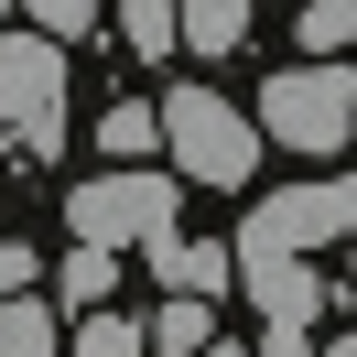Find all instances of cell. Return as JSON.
<instances>
[{"mask_svg":"<svg viewBox=\"0 0 357 357\" xmlns=\"http://www.w3.org/2000/svg\"><path fill=\"white\" fill-rule=\"evenodd\" d=\"M0 11H22L44 44H87L98 33V0H0Z\"/></svg>","mask_w":357,"mask_h":357,"instance_id":"8fae6325","label":"cell"},{"mask_svg":"<svg viewBox=\"0 0 357 357\" xmlns=\"http://www.w3.org/2000/svg\"><path fill=\"white\" fill-rule=\"evenodd\" d=\"M141 347H162V357H206V347H217V303H162L152 325H141Z\"/></svg>","mask_w":357,"mask_h":357,"instance_id":"9c48e42d","label":"cell"},{"mask_svg":"<svg viewBox=\"0 0 357 357\" xmlns=\"http://www.w3.org/2000/svg\"><path fill=\"white\" fill-rule=\"evenodd\" d=\"M260 357H314V335H292V325H260Z\"/></svg>","mask_w":357,"mask_h":357,"instance_id":"ac0fdd59","label":"cell"},{"mask_svg":"<svg viewBox=\"0 0 357 357\" xmlns=\"http://www.w3.org/2000/svg\"><path fill=\"white\" fill-rule=\"evenodd\" d=\"M119 44H130L141 66H162V54H174V0H119Z\"/></svg>","mask_w":357,"mask_h":357,"instance_id":"7c38bea8","label":"cell"},{"mask_svg":"<svg viewBox=\"0 0 357 357\" xmlns=\"http://www.w3.org/2000/svg\"><path fill=\"white\" fill-rule=\"evenodd\" d=\"M98 152H119V174H130V162L152 152V109H141V98H119V109L98 119Z\"/></svg>","mask_w":357,"mask_h":357,"instance_id":"9a60e30c","label":"cell"},{"mask_svg":"<svg viewBox=\"0 0 357 357\" xmlns=\"http://www.w3.org/2000/svg\"><path fill=\"white\" fill-rule=\"evenodd\" d=\"M227 282H249L260 325H292V335H314V314H325V282H314V260H271V249H227Z\"/></svg>","mask_w":357,"mask_h":357,"instance_id":"8992f818","label":"cell"},{"mask_svg":"<svg viewBox=\"0 0 357 357\" xmlns=\"http://www.w3.org/2000/svg\"><path fill=\"white\" fill-rule=\"evenodd\" d=\"M152 282L174 292V303H217L227 292V249L217 238H152Z\"/></svg>","mask_w":357,"mask_h":357,"instance_id":"52a82bcc","label":"cell"},{"mask_svg":"<svg viewBox=\"0 0 357 357\" xmlns=\"http://www.w3.org/2000/svg\"><path fill=\"white\" fill-rule=\"evenodd\" d=\"M0 357H54V303L44 292H11L0 303Z\"/></svg>","mask_w":357,"mask_h":357,"instance_id":"30bf717a","label":"cell"},{"mask_svg":"<svg viewBox=\"0 0 357 357\" xmlns=\"http://www.w3.org/2000/svg\"><path fill=\"white\" fill-rule=\"evenodd\" d=\"M54 282H66V303H109V292H119V260H109V249H66V271H54Z\"/></svg>","mask_w":357,"mask_h":357,"instance_id":"5bb4252c","label":"cell"},{"mask_svg":"<svg viewBox=\"0 0 357 357\" xmlns=\"http://www.w3.org/2000/svg\"><path fill=\"white\" fill-rule=\"evenodd\" d=\"M152 141L174 152L184 184H249V162H260V130H249V109H227L217 87H174L152 109Z\"/></svg>","mask_w":357,"mask_h":357,"instance_id":"6da1fadb","label":"cell"},{"mask_svg":"<svg viewBox=\"0 0 357 357\" xmlns=\"http://www.w3.org/2000/svg\"><path fill=\"white\" fill-rule=\"evenodd\" d=\"M347 130H357V76H347V66H282V76L260 87V141H282V152L335 162Z\"/></svg>","mask_w":357,"mask_h":357,"instance_id":"3957f363","label":"cell"},{"mask_svg":"<svg viewBox=\"0 0 357 357\" xmlns=\"http://www.w3.org/2000/svg\"><path fill=\"white\" fill-rule=\"evenodd\" d=\"M0 130L22 141V152H54L66 141V44L0 33Z\"/></svg>","mask_w":357,"mask_h":357,"instance_id":"277c9868","label":"cell"},{"mask_svg":"<svg viewBox=\"0 0 357 357\" xmlns=\"http://www.w3.org/2000/svg\"><path fill=\"white\" fill-rule=\"evenodd\" d=\"M206 357H249V347H206Z\"/></svg>","mask_w":357,"mask_h":357,"instance_id":"d6986e66","label":"cell"},{"mask_svg":"<svg viewBox=\"0 0 357 357\" xmlns=\"http://www.w3.org/2000/svg\"><path fill=\"white\" fill-rule=\"evenodd\" d=\"M357 44V0H303V54L325 66V54H347Z\"/></svg>","mask_w":357,"mask_h":357,"instance_id":"4fadbf2b","label":"cell"},{"mask_svg":"<svg viewBox=\"0 0 357 357\" xmlns=\"http://www.w3.org/2000/svg\"><path fill=\"white\" fill-rule=\"evenodd\" d=\"M66 238L76 249H109V260L174 238V174H141V162H130V174H87L66 195Z\"/></svg>","mask_w":357,"mask_h":357,"instance_id":"7a4b0ae2","label":"cell"},{"mask_svg":"<svg viewBox=\"0 0 357 357\" xmlns=\"http://www.w3.org/2000/svg\"><path fill=\"white\" fill-rule=\"evenodd\" d=\"M249 0H174V54H238Z\"/></svg>","mask_w":357,"mask_h":357,"instance_id":"ba28073f","label":"cell"},{"mask_svg":"<svg viewBox=\"0 0 357 357\" xmlns=\"http://www.w3.org/2000/svg\"><path fill=\"white\" fill-rule=\"evenodd\" d=\"M11 292H33V249L22 238H0V303H11Z\"/></svg>","mask_w":357,"mask_h":357,"instance_id":"e0dca14e","label":"cell"},{"mask_svg":"<svg viewBox=\"0 0 357 357\" xmlns=\"http://www.w3.org/2000/svg\"><path fill=\"white\" fill-rule=\"evenodd\" d=\"M76 357H141V325H130V314H109V303H98L87 325H76Z\"/></svg>","mask_w":357,"mask_h":357,"instance_id":"2e32d148","label":"cell"},{"mask_svg":"<svg viewBox=\"0 0 357 357\" xmlns=\"http://www.w3.org/2000/svg\"><path fill=\"white\" fill-rule=\"evenodd\" d=\"M347 227H357V184H347V174H314V184H292V195H260V206H249L238 249L314 260V249H325V238H347Z\"/></svg>","mask_w":357,"mask_h":357,"instance_id":"5b68a950","label":"cell"}]
</instances>
